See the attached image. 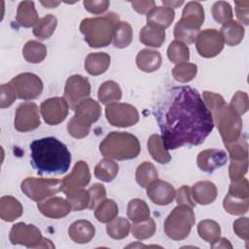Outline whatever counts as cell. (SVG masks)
<instances>
[{"instance_id": "cell-1", "label": "cell", "mask_w": 249, "mask_h": 249, "mask_svg": "<svg viewBox=\"0 0 249 249\" xmlns=\"http://www.w3.org/2000/svg\"><path fill=\"white\" fill-rule=\"evenodd\" d=\"M154 114L167 150L200 145L214 127L210 110L199 92L189 86L166 92Z\"/></svg>"}, {"instance_id": "cell-2", "label": "cell", "mask_w": 249, "mask_h": 249, "mask_svg": "<svg viewBox=\"0 0 249 249\" xmlns=\"http://www.w3.org/2000/svg\"><path fill=\"white\" fill-rule=\"evenodd\" d=\"M30 158L38 174H62L71 163V154L66 145L54 137H45L31 142Z\"/></svg>"}, {"instance_id": "cell-3", "label": "cell", "mask_w": 249, "mask_h": 249, "mask_svg": "<svg viewBox=\"0 0 249 249\" xmlns=\"http://www.w3.org/2000/svg\"><path fill=\"white\" fill-rule=\"evenodd\" d=\"M119 21V16L109 12L104 16L84 18L80 24V31L90 48H103L113 41L114 30Z\"/></svg>"}, {"instance_id": "cell-4", "label": "cell", "mask_w": 249, "mask_h": 249, "mask_svg": "<svg viewBox=\"0 0 249 249\" xmlns=\"http://www.w3.org/2000/svg\"><path fill=\"white\" fill-rule=\"evenodd\" d=\"M140 150L138 138L129 132L112 131L99 144V151L103 157L117 160L135 159Z\"/></svg>"}, {"instance_id": "cell-5", "label": "cell", "mask_w": 249, "mask_h": 249, "mask_svg": "<svg viewBox=\"0 0 249 249\" xmlns=\"http://www.w3.org/2000/svg\"><path fill=\"white\" fill-rule=\"evenodd\" d=\"M196 217L192 207L178 204L164 221V232L173 240H183L191 232Z\"/></svg>"}, {"instance_id": "cell-6", "label": "cell", "mask_w": 249, "mask_h": 249, "mask_svg": "<svg viewBox=\"0 0 249 249\" xmlns=\"http://www.w3.org/2000/svg\"><path fill=\"white\" fill-rule=\"evenodd\" d=\"M211 114L216 121L218 130L225 145L236 141L241 136V117L238 116L230 105L224 104Z\"/></svg>"}, {"instance_id": "cell-7", "label": "cell", "mask_w": 249, "mask_h": 249, "mask_svg": "<svg viewBox=\"0 0 249 249\" xmlns=\"http://www.w3.org/2000/svg\"><path fill=\"white\" fill-rule=\"evenodd\" d=\"M61 183L60 179L27 177L21 182L20 189L26 196L40 202L62 191Z\"/></svg>"}, {"instance_id": "cell-8", "label": "cell", "mask_w": 249, "mask_h": 249, "mask_svg": "<svg viewBox=\"0 0 249 249\" xmlns=\"http://www.w3.org/2000/svg\"><path fill=\"white\" fill-rule=\"evenodd\" d=\"M106 119L110 124L117 127H128L139 121L137 109L128 103H112L106 105Z\"/></svg>"}, {"instance_id": "cell-9", "label": "cell", "mask_w": 249, "mask_h": 249, "mask_svg": "<svg viewBox=\"0 0 249 249\" xmlns=\"http://www.w3.org/2000/svg\"><path fill=\"white\" fill-rule=\"evenodd\" d=\"M10 84L14 88L18 98L22 100L35 99L43 91L42 80L33 73H21L14 77Z\"/></svg>"}, {"instance_id": "cell-10", "label": "cell", "mask_w": 249, "mask_h": 249, "mask_svg": "<svg viewBox=\"0 0 249 249\" xmlns=\"http://www.w3.org/2000/svg\"><path fill=\"white\" fill-rule=\"evenodd\" d=\"M224 40L220 32L214 28L198 32L196 38V48L200 56L210 58L219 54L224 49Z\"/></svg>"}, {"instance_id": "cell-11", "label": "cell", "mask_w": 249, "mask_h": 249, "mask_svg": "<svg viewBox=\"0 0 249 249\" xmlns=\"http://www.w3.org/2000/svg\"><path fill=\"white\" fill-rule=\"evenodd\" d=\"M9 238L12 244H20L27 248H40L44 239L40 230L36 226L24 223L15 224L10 231Z\"/></svg>"}, {"instance_id": "cell-12", "label": "cell", "mask_w": 249, "mask_h": 249, "mask_svg": "<svg viewBox=\"0 0 249 249\" xmlns=\"http://www.w3.org/2000/svg\"><path fill=\"white\" fill-rule=\"evenodd\" d=\"M90 94V84L88 78L82 75H72L65 83L64 98L67 101L69 108L75 110L76 106L88 98Z\"/></svg>"}, {"instance_id": "cell-13", "label": "cell", "mask_w": 249, "mask_h": 249, "mask_svg": "<svg viewBox=\"0 0 249 249\" xmlns=\"http://www.w3.org/2000/svg\"><path fill=\"white\" fill-rule=\"evenodd\" d=\"M41 115L44 121L50 125H56L62 123L69 112V105L64 97H51L44 100L40 106Z\"/></svg>"}, {"instance_id": "cell-14", "label": "cell", "mask_w": 249, "mask_h": 249, "mask_svg": "<svg viewBox=\"0 0 249 249\" xmlns=\"http://www.w3.org/2000/svg\"><path fill=\"white\" fill-rule=\"evenodd\" d=\"M15 128L20 132H27L41 124L39 108L34 102L21 103L16 111Z\"/></svg>"}, {"instance_id": "cell-15", "label": "cell", "mask_w": 249, "mask_h": 249, "mask_svg": "<svg viewBox=\"0 0 249 249\" xmlns=\"http://www.w3.org/2000/svg\"><path fill=\"white\" fill-rule=\"evenodd\" d=\"M148 197L158 205H167L175 198L174 187L166 181L159 180L152 182L147 188Z\"/></svg>"}, {"instance_id": "cell-16", "label": "cell", "mask_w": 249, "mask_h": 249, "mask_svg": "<svg viewBox=\"0 0 249 249\" xmlns=\"http://www.w3.org/2000/svg\"><path fill=\"white\" fill-rule=\"evenodd\" d=\"M90 181V172L89 165L84 160H79L75 163L71 173L62 179L61 190L65 192L73 188H83Z\"/></svg>"}, {"instance_id": "cell-17", "label": "cell", "mask_w": 249, "mask_h": 249, "mask_svg": "<svg viewBox=\"0 0 249 249\" xmlns=\"http://www.w3.org/2000/svg\"><path fill=\"white\" fill-rule=\"evenodd\" d=\"M227 154L223 150L207 149L198 153L196 164L204 172L212 173L215 169L220 168L227 162Z\"/></svg>"}, {"instance_id": "cell-18", "label": "cell", "mask_w": 249, "mask_h": 249, "mask_svg": "<svg viewBox=\"0 0 249 249\" xmlns=\"http://www.w3.org/2000/svg\"><path fill=\"white\" fill-rule=\"evenodd\" d=\"M37 207L44 216L52 219L63 218L72 210L68 200L59 196H54L45 201H40L37 203Z\"/></svg>"}, {"instance_id": "cell-19", "label": "cell", "mask_w": 249, "mask_h": 249, "mask_svg": "<svg viewBox=\"0 0 249 249\" xmlns=\"http://www.w3.org/2000/svg\"><path fill=\"white\" fill-rule=\"evenodd\" d=\"M204 21V10L202 5L197 1L188 2L182 12L179 22L196 30H199Z\"/></svg>"}, {"instance_id": "cell-20", "label": "cell", "mask_w": 249, "mask_h": 249, "mask_svg": "<svg viewBox=\"0 0 249 249\" xmlns=\"http://www.w3.org/2000/svg\"><path fill=\"white\" fill-rule=\"evenodd\" d=\"M75 117L87 124L91 125L101 116V107L97 101L92 98H86L81 101L75 108Z\"/></svg>"}, {"instance_id": "cell-21", "label": "cell", "mask_w": 249, "mask_h": 249, "mask_svg": "<svg viewBox=\"0 0 249 249\" xmlns=\"http://www.w3.org/2000/svg\"><path fill=\"white\" fill-rule=\"evenodd\" d=\"M191 195L195 202L201 205H207L216 199L218 191L213 182L198 181L192 187Z\"/></svg>"}, {"instance_id": "cell-22", "label": "cell", "mask_w": 249, "mask_h": 249, "mask_svg": "<svg viewBox=\"0 0 249 249\" xmlns=\"http://www.w3.org/2000/svg\"><path fill=\"white\" fill-rule=\"evenodd\" d=\"M68 234L75 243L85 244L93 238L95 228L88 220H78L70 225L68 228Z\"/></svg>"}, {"instance_id": "cell-23", "label": "cell", "mask_w": 249, "mask_h": 249, "mask_svg": "<svg viewBox=\"0 0 249 249\" xmlns=\"http://www.w3.org/2000/svg\"><path fill=\"white\" fill-rule=\"evenodd\" d=\"M175 13L173 9L165 6H155L147 14V24L160 29L167 28L174 20Z\"/></svg>"}, {"instance_id": "cell-24", "label": "cell", "mask_w": 249, "mask_h": 249, "mask_svg": "<svg viewBox=\"0 0 249 249\" xmlns=\"http://www.w3.org/2000/svg\"><path fill=\"white\" fill-rule=\"evenodd\" d=\"M136 65L143 72L157 71L161 65V55L156 50L143 49L136 55Z\"/></svg>"}, {"instance_id": "cell-25", "label": "cell", "mask_w": 249, "mask_h": 249, "mask_svg": "<svg viewBox=\"0 0 249 249\" xmlns=\"http://www.w3.org/2000/svg\"><path fill=\"white\" fill-rule=\"evenodd\" d=\"M111 57L106 53H90L85 59V69L89 75L98 76L109 68Z\"/></svg>"}, {"instance_id": "cell-26", "label": "cell", "mask_w": 249, "mask_h": 249, "mask_svg": "<svg viewBox=\"0 0 249 249\" xmlns=\"http://www.w3.org/2000/svg\"><path fill=\"white\" fill-rule=\"evenodd\" d=\"M22 205L11 196H4L0 198V218L6 222H14L22 215Z\"/></svg>"}, {"instance_id": "cell-27", "label": "cell", "mask_w": 249, "mask_h": 249, "mask_svg": "<svg viewBox=\"0 0 249 249\" xmlns=\"http://www.w3.org/2000/svg\"><path fill=\"white\" fill-rule=\"evenodd\" d=\"M16 20L22 27H25V28H29L31 26L34 27L39 20L34 2L32 1L20 2L18 7Z\"/></svg>"}, {"instance_id": "cell-28", "label": "cell", "mask_w": 249, "mask_h": 249, "mask_svg": "<svg viewBox=\"0 0 249 249\" xmlns=\"http://www.w3.org/2000/svg\"><path fill=\"white\" fill-rule=\"evenodd\" d=\"M147 147L151 157L159 163L165 164L170 161L171 156L169 155L160 135L152 134L148 139Z\"/></svg>"}, {"instance_id": "cell-29", "label": "cell", "mask_w": 249, "mask_h": 249, "mask_svg": "<svg viewBox=\"0 0 249 249\" xmlns=\"http://www.w3.org/2000/svg\"><path fill=\"white\" fill-rule=\"evenodd\" d=\"M219 32L223 37L224 43L229 46L238 45L244 37V27L240 22L233 19L222 25Z\"/></svg>"}, {"instance_id": "cell-30", "label": "cell", "mask_w": 249, "mask_h": 249, "mask_svg": "<svg viewBox=\"0 0 249 249\" xmlns=\"http://www.w3.org/2000/svg\"><path fill=\"white\" fill-rule=\"evenodd\" d=\"M165 40V31L163 29L150 26L146 24L142 27L139 33V41L152 48H160Z\"/></svg>"}, {"instance_id": "cell-31", "label": "cell", "mask_w": 249, "mask_h": 249, "mask_svg": "<svg viewBox=\"0 0 249 249\" xmlns=\"http://www.w3.org/2000/svg\"><path fill=\"white\" fill-rule=\"evenodd\" d=\"M98 100L105 105L116 103L122 98V89L114 81H106L98 89Z\"/></svg>"}, {"instance_id": "cell-32", "label": "cell", "mask_w": 249, "mask_h": 249, "mask_svg": "<svg viewBox=\"0 0 249 249\" xmlns=\"http://www.w3.org/2000/svg\"><path fill=\"white\" fill-rule=\"evenodd\" d=\"M64 194L73 211H81L89 208V194L88 190H84L83 188H73L65 191Z\"/></svg>"}, {"instance_id": "cell-33", "label": "cell", "mask_w": 249, "mask_h": 249, "mask_svg": "<svg viewBox=\"0 0 249 249\" xmlns=\"http://www.w3.org/2000/svg\"><path fill=\"white\" fill-rule=\"evenodd\" d=\"M118 172V163L109 158H104L94 167V176L103 182H111L116 178Z\"/></svg>"}, {"instance_id": "cell-34", "label": "cell", "mask_w": 249, "mask_h": 249, "mask_svg": "<svg viewBox=\"0 0 249 249\" xmlns=\"http://www.w3.org/2000/svg\"><path fill=\"white\" fill-rule=\"evenodd\" d=\"M127 217L133 223H140L150 218L148 204L140 198H133L127 204Z\"/></svg>"}, {"instance_id": "cell-35", "label": "cell", "mask_w": 249, "mask_h": 249, "mask_svg": "<svg viewBox=\"0 0 249 249\" xmlns=\"http://www.w3.org/2000/svg\"><path fill=\"white\" fill-rule=\"evenodd\" d=\"M22 55L30 63H40L47 56V48L38 41L30 40L25 43L22 49Z\"/></svg>"}, {"instance_id": "cell-36", "label": "cell", "mask_w": 249, "mask_h": 249, "mask_svg": "<svg viewBox=\"0 0 249 249\" xmlns=\"http://www.w3.org/2000/svg\"><path fill=\"white\" fill-rule=\"evenodd\" d=\"M135 179L140 187L147 188L152 182L159 179V173L152 162L143 161L136 168Z\"/></svg>"}, {"instance_id": "cell-37", "label": "cell", "mask_w": 249, "mask_h": 249, "mask_svg": "<svg viewBox=\"0 0 249 249\" xmlns=\"http://www.w3.org/2000/svg\"><path fill=\"white\" fill-rule=\"evenodd\" d=\"M133 38V31L126 21H119L113 35V45L118 49H124L130 45Z\"/></svg>"}, {"instance_id": "cell-38", "label": "cell", "mask_w": 249, "mask_h": 249, "mask_svg": "<svg viewBox=\"0 0 249 249\" xmlns=\"http://www.w3.org/2000/svg\"><path fill=\"white\" fill-rule=\"evenodd\" d=\"M57 25V18L53 15H47L40 18L33 27V34L40 40L49 39L54 32Z\"/></svg>"}, {"instance_id": "cell-39", "label": "cell", "mask_w": 249, "mask_h": 249, "mask_svg": "<svg viewBox=\"0 0 249 249\" xmlns=\"http://www.w3.org/2000/svg\"><path fill=\"white\" fill-rule=\"evenodd\" d=\"M119 207L113 199H104L94 209V216L101 223H109L117 217Z\"/></svg>"}, {"instance_id": "cell-40", "label": "cell", "mask_w": 249, "mask_h": 249, "mask_svg": "<svg viewBox=\"0 0 249 249\" xmlns=\"http://www.w3.org/2000/svg\"><path fill=\"white\" fill-rule=\"evenodd\" d=\"M197 232L200 238L212 244L220 238L221 228L217 222L206 219L198 223Z\"/></svg>"}, {"instance_id": "cell-41", "label": "cell", "mask_w": 249, "mask_h": 249, "mask_svg": "<svg viewBox=\"0 0 249 249\" xmlns=\"http://www.w3.org/2000/svg\"><path fill=\"white\" fill-rule=\"evenodd\" d=\"M130 224L128 220L123 217H116L107 223L106 231L110 237L113 239H123L126 237L130 231Z\"/></svg>"}, {"instance_id": "cell-42", "label": "cell", "mask_w": 249, "mask_h": 249, "mask_svg": "<svg viewBox=\"0 0 249 249\" xmlns=\"http://www.w3.org/2000/svg\"><path fill=\"white\" fill-rule=\"evenodd\" d=\"M223 207L228 213L231 215H243L248 211L249 198H241L227 194L223 201Z\"/></svg>"}, {"instance_id": "cell-43", "label": "cell", "mask_w": 249, "mask_h": 249, "mask_svg": "<svg viewBox=\"0 0 249 249\" xmlns=\"http://www.w3.org/2000/svg\"><path fill=\"white\" fill-rule=\"evenodd\" d=\"M168 59L175 64L188 62L190 59V51L186 44L181 41H172L167 49Z\"/></svg>"}, {"instance_id": "cell-44", "label": "cell", "mask_w": 249, "mask_h": 249, "mask_svg": "<svg viewBox=\"0 0 249 249\" xmlns=\"http://www.w3.org/2000/svg\"><path fill=\"white\" fill-rule=\"evenodd\" d=\"M156 223L153 218H149L148 220L140 223H133L130 227V231L132 235L139 240L148 239L154 235L156 232Z\"/></svg>"}, {"instance_id": "cell-45", "label": "cell", "mask_w": 249, "mask_h": 249, "mask_svg": "<svg viewBox=\"0 0 249 249\" xmlns=\"http://www.w3.org/2000/svg\"><path fill=\"white\" fill-rule=\"evenodd\" d=\"M197 66L194 63L182 62L176 64V66L172 69L173 78L180 83H188L191 82L196 75Z\"/></svg>"}, {"instance_id": "cell-46", "label": "cell", "mask_w": 249, "mask_h": 249, "mask_svg": "<svg viewBox=\"0 0 249 249\" xmlns=\"http://www.w3.org/2000/svg\"><path fill=\"white\" fill-rule=\"evenodd\" d=\"M211 14L215 21L222 25L232 20V8L226 1L215 2L212 6Z\"/></svg>"}, {"instance_id": "cell-47", "label": "cell", "mask_w": 249, "mask_h": 249, "mask_svg": "<svg viewBox=\"0 0 249 249\" xmlns=\"http://www.w3.org/2000/svg\"><path fill=\"white\" fill-rule=\"evenodd\" d=\"M231 160L248 159V144L246 137L241 135L236 141L225 145Z\"/></svg>"}, {"instance_id": "cell-48", "label": "cell", "mask_w": 249, "mask_h": 249, "mask_svg": "<svg viewBox=\"0 0 249 249\" xmlns=\"http://www.w3.org/2000/svg\"><path fill=\"white\" fill-rule=\"evenodd\" d=\"M198 32V30L188 27L179 21L174 26L175 39L183 42L184 44H193L196 41Z\"/></svg>"}, {"instance_id": "cell-49", "label": "cell", "mask_w": 249, "mask_h": 249, "mask_svg": "<svg viewBox=\"0 0 249 249\" xmlns=\"http://www.w3.org/2000/svg\"><path fill=\"white\" fill-rule=\"evenodd\" d=\"M67 130L72 137L81 139L88 136L90 130V125L79 121L75 116H73L67 124Z\"/></svg>"}, {"instance_id": "cell-50", "label": "cell", "mask_w": 249, "mask_h": 249, "mask_svg": "<svg viewBox=\"0 0 249 249\" xmlns=\"http://www.w3.org/2000/svg\"><path fill=\"white\" fill-rule=\"evenodd\" d=\"M230 107L238 115L241 116L247 112L249 108V99L245 91L238 90L231 97Z\"/></svg>"}, {"instance_id": "cell-51", "label": "cell", "mask_w": 249, "mask_h": 249, "mask_svg": "<svg viewBox=\"0 0 249 249\" xmlns=\"http://www.w3.org/2000/svg\"><path fill=\"white\" fill-rule=\"evenodd\" d=\"M248 170V159L231 160L229 166V175L231 181H235L244 177Z\"/></svg>"}, {"instance_id": "cell-52", "label": "cell", "mask_w": 249, "mask_h": 249, "mask_svg": "<svg viewBox=\"0 0 249 249\" xmlns=\"http://www.w3.org/2000/svg\"><path fill=\"white\" fill-rule=\"evenodd\" d=\"M89 194V209H95L96 206L106 198V190L100 183H94L88 190Z\"/></svg>"}, {"instance_id": "cell-53", "label": "cell", "mask_w": 249, "mask_h": 249, "mask_svg": "<svg viewBox=\"0 0 249 249\" xmlns=\"http://www.w3.org/2000/svg\"><path fill=\"white\" fill-rule=\"evenodd\" d=\"M231 196L241 197V198H249V183L248 180L243 177L241 179L231 181L230 187H229V192Z\"/></svg>"}, {"instance_id": "cell-54", "label": "cell", "mask_w": 249, "mask_h": 249, "mask_svg": "<svg viewBox=\"0 0 249 249\" xmlns=\"http://www.w3.org/2000/svg\"><path fill=\"white\" fill-rule=\"evenodd\" d=\"M0 92V107L2 109L11 106L18 97L14 88L10 83L1 85Z\"/></svg>"}, {"instance_id": "cell-55", "label": "cell", "mask_w": 249, "mask_h": 249, "mask_svg": "<svg viewBox=\"0 0 249 249\" xmlns=\"http://www.w3.org/2000/svg\"><path fill=\"white\" fill-rule=\"evenodd\" d=\"M202 98H203L205 105L207 106V108L210 110L211 113L218 110L220 107H222L224 104H226L223 96H221L220 94H218L216 92L203 91Z\"/></svg>"}, {"instance_id": "cell-56", "label": "cell", "mask_w": 249, "mask_h": 249, "mask_svg": "<svg viewBox=\"0 0 249 249\" xmlns=\"http://www.w3.org/2000/svg\"><path fill=\"white\" fill-rule=\"evenodd\" d=\"M83 4L88 12L94 15L103 14L110 6V2L107 0H86Z\"/></svg>"}, {"instance_id": "cell-57", "label": "cell", "mask_w": 249, "mask_h": 249, "mask_svg": "<svg viewBox=\"0 0 249 249\" xmlns=\"http://www.w3.org/2000/svg\"><path fill=\"white\" fill-rule=\"evenodd\" d=\"M175 198L177 201V204H183L188 205L192 208L196 206V202L194 201L192 195H191V189L189 186H182L175 194Z\"/></svg>"}, {"instance_id": "cell-58", "label": "cell", "mask_w": 249, "mask_h": 249, "mask_svg": "<svg viewBox=\"0 0 249 249\" xmlns=\"http://www.w3.org/2000/svg\"><path fill=\"white\" fill-rule=\"evenodd\" d=\"M248 224H249V220L247 217H242L239 218L237 220H235L233 222V226L232 229L235 232V234L244 239V240H248L249 239V232H248Z\"/></svg>"}, {"instance_id": "cell-59", "label": "cell", "mask_w": 249, "mask_h": 249, "mask_svg": "<svg viewBox=\"0 0 249 249\" xmlns=\"http://www.w3.org/2000/svg\"><path fill=\"white\" fill-rule=\"evenodd\" d=\"M235 15L238 20L245 25L249 24V2L248 1H235Z\"/></svg>"}, {"instance_id": "cell-60", "label": "cell", "mask_w": 249, "mask_h": 249, "mask_svg": "<svg viewBox=\"0 0 249 249\" xmlns=\"http://www.w3.org/2000/svg\"><path fill=\"white\" fill-rule=\"evenodd\" d=\"M132 8L139 14H148L153 8H155V1L146 0V1H132L130 2Z\"/></svg>"}, {"instance_id": "cell-61", "label": "cell", "mask_w": 249, "mask_h": 249, "mask_svg": "<svg viewBox=\"0 0 249 249\" xmlns=\"http://www.w3.org/2000/svg\"><path fill=\"white\" fill-rule=\"evenodd\" d=\"M212 248H232V245L230 243V241L225 237H220L217 239L214 243L211 244Z\"/></svg>"}, {"instance_id": "cell-62", "label": "cell", "mask_w": 249, "mask_h": 249, "mask_svg": "<svg viewBox=\"0 0 249 249\" xmlns=\"http://www.w3.org/2000/svg\"><path fill=\"white\" fill-rule=\"evenodd\" d=\"M162 4H163V6L172 9V8H177L181 5H183L184 1H162Z\"/></svg>"}, {"instance_id": "cell-63", "label": "cell", "mask_w": 249, "mask_h": 249, "mask_svg": "<svg viewBox=\"0 0 249 249\" xmlns=\"http://www.w3.org/2000/svg\"><path fill=\"white\" fill-rule=\"evenodd\" d=\"M41 4L43 5V6H45L46 8H49V9H52V8H55L56 6H58L59 4H60V2H54V1H47V2H44V1H42L41 2Z\"/></svg>"}]
</instances>
